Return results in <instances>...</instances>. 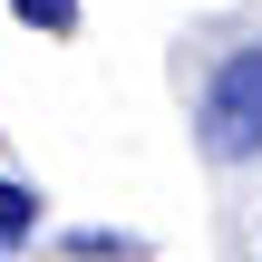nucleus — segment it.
I'll use <instances>...</instances> for the list:
<instances>
[{
    "label": "nucleus",
    "mask_w": 262,
    "mask_h": 262,
    "mask_svg": "<svg viewBox=\"0 0 262 262\" xmlns=\"http://www.w3.org/2000/svg\"><path fill=\"white\" fill-rule=\"evenodd\" d=\"M68 253H88V262H97V253H107V262H136V233H97V224H88V233H68Z\"/></svg>",
    "instance_id": "20e7f679"
},
{
    "label": "nucleus",
    "mask_w": 262,
    "mask_h": 262,
    "mask_svg": "<svg viewBox=\"0 0 262 262\" xmlns=\"http://www.w3.org/2000/svg\"><path fill=\"white\" fill-rule=\"evenodd\" d=\"M10 10H19L29 29H49V39H68V29H78V0H10Z\"/></svg>",
    "instance_id": "7ed1b4c3"
},
{
    "label": "nucleus",
    "mask_w": 262,
    "mask_h": 262,
    "mask_svg": "<svg viewBox=\"0 0 262 262\" xmlns=\"http://www.w3.org/2000/svg\"><path fill=\"white\" fill-rule=\"evenodd\" d=\"M39 233V185H0V253H19Z\"/></svg>",
    "instance_id": "f03ea898"
},
{
    "label": "nucleus",
    "mask_w": 262,
    "mask_h": 262,
    "mask_svg": "<svg viewBox=\"0 0 262 262\" xmlns=\"http://www.w3.org/2000/svg\"><path fill=\"white\" fill-rule=\"evenodd\" d=\"M194 146L214 165H253L262 156V39L224 49L204 68V97H194Z\"/></svg>",
    "instance_id": "f257e3e1"
}]
</instances>
